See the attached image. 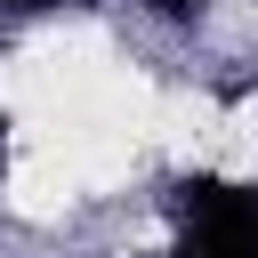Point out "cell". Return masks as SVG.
<instances>
[{
  "instance_id": "6da1fadb",
  "label": "cell",
  "mask_w": 258,
  "mask_h": 258,
  "mask_svg": "<svg viewBox=\"0 0 258 258\" xmlns=\"http://www.w3.org/2000/svg\"><path fill=\"white\" fill-rule=\"evenodd\" d=\"M185 210H194L185 258H258V194L202 177V185H185Z\"/></svg>"
},
{
  "instance_id": "7a4b0ae2",
  "label": "cell",
  "mask_w": 258,
  "mask_h": 258,
  "mask_svg": "<svg viewBox=\"0 0 258 258\" xmlns=\"http://www.w3.org/2000/svg\"><path fill=\"white\" fill-rule=\"evenodd\" d=\"M153 8H185V0H153Z\"/></svg>"
},
{
  "instance_id": "3957f363",
  "label": "cell",
  "mask_w": 258,
  "mask_h": 258,
  "mask_svg": "<svg viewBox=\"0 0 258 258\" xmlns=\"http://www.w3.org/2000/svg\"><path fill=\"white\" fill-rule=\"evenodd\" d=\"M16 8H48V0H16Z\"/></svg>"
}]
</instances>
